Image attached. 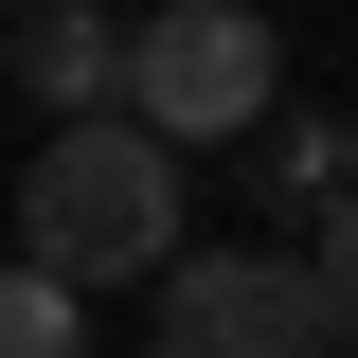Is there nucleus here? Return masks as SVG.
<instances>
[{
  "label": "nucleus",
  "instance_id": "f257e3e1",
  "mask_svg": "<svg viewBox=\"0 0 358 358\" xmlns=\"http://www.w3.org/2000/svg\"><path fill=\"white\" fill-rule=\"evenodd\" d=\"M18 251L54 287H143L179 251V143L126 108H54V143L18 162Z\"/></svg>",
  "mask_w": 358,
  "mask_h": 358
},
{
  "label": "nucleus",
  "instance_id": "f03ea898",
  "mask_svg": "<svg viewBox=\"0 0 358 358\" xmlns=\"http://www.w3.org/2000/svg\"><path fill=\"white\" fill-rule=\"evenodd\" d=\"M268 90H287V36H268L251 0H143V18H126V72H108V108H126V126H162L179 162H197V143H251Z\"/></svg>",
  "mask_w": 358,
  "mask_h": 358
},
{
  "label": "nucleus",
  "instance_id": "7ed1b4c3",
  "mask_svg": "<svg viewBox=\"0 0 358 358\" xmlns=\"http://www.w3.org/2000/svg\"><path fill=\"white\" fill-rule=\"evenodd\" d=\"M143 358H341V287L305 268V233L287 251H197L179 233L162 268H143Z\"/></svg>",
  "mask_w": 358,
  "mask_h": 358
},
{
  "label": "nucleus",
  "instance_id": "20e7f679",
  "mask_svg": "<svg viewBox=\"0 0 358 358\" xmlns=\"http://www.w3.org/2000/svg\"><path fill=\"white\" fill-rule=\"evenodd\" d=\"M0 36H18V90L36 108H108V72H126V18L108 0H0Z\"/></svg>",
  "mask_w": 358,
  "mask_h": 358
},
{
  "label": "nucleus",
  "instance_id": "39448f33",
  "mask_svg": "<svg viewBox=\"0 0 358 358\" xmlns=\"http://www.w3.org/2000/svg\"><path fill=\"white\" fill-rule=\"evenodd\" d=\"M341 179H358V126H341V108H287V90H268V108H251V197L305 233Z\"/></svg>",
  "mask_w": 358,
  "mask_h": 358
},
{
  "label": "nucleus",
  "instance_id": "423d86ee",
  "mask_svg": "<svg viewBox=\"0 0 358 358\" xmlns=\"http://www.w3.org/2000/svg\"><path fill=\"white\" fill-rule=\"evenodd\" d=\"M0 358H90V287H54L36 251H0Z\"/></svg>",
  "mask_w": 358,
  "mask_h": 358
},
{
  "label": "nucleus",
  "instance_id": "0eeeda50",
  "mask_svg": "<svg viewBox=\"0 0 358 358\" xmlns=\"http://www.w3.org/2000/svg\"><path fill=\"white\" fill-rule=\"evenodd\" d=\"M305 268H322V287H341V305H358V179H341V197H322V215H305Z\"/></svg>",
  "mask_w": 358,
  "mask_h": 358
},
{
  "label": "nucleus",
  "instance_id": "6e6552de",
  "mask_svg": "<svg viewBox=\"0 0 358 358\" xmlns=\"http://www.w3.org/2000/svg\"><path fill=\"white\" fill-rule=\"evenodd\" d=\"M341 358H358V305H341Z\"/></svg>",
  "mask_w": 358,
  "mask_h": 358
}]
</instances>
